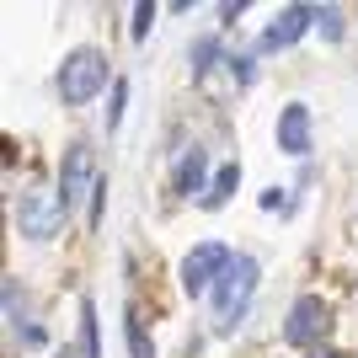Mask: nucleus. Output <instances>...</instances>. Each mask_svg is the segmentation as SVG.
<instances>
[{
    "mask_svg": "<svg viewBox=\"0 0 358 358\" xmlns=\"http://www.w3.org/2000/svg\"><path fill=\"white\" fill-rule=\"evenodd\" d=\"M257 257H236L230 268H224V278L214 284V315H220V327H236L241 315H246V305H252L257 294Z\"/></svg>",
    "mask_w": 358,
    "mask_h": 358,
    "instance_id": "nucleus-1",
    "label": "nucleus"
},
{
    "mask_svg": "<svg viewBox=\"0 0 358 358\" xmlns=\"http://www.w3.org/2000/svg\"><path fill=\"white\" fill-rule=\"evenodd\" d=\"M102 86H107V59L96 54V48H75V54H64V64H59V96L70 107H86Z\"/></svg>",
    "mask_w": 358,
    "mask_h": 358,
    "instance_id": "nucleus-2",
    "label": "nucleus"
},
{
    "mask_svg": "<svg viewBox=\"0 0 358 358\" xmlns=\"http://www.w3.org/2000/svg\"><path fill=\"white\" fill-rule=\"evenodd\" d=\"M64 224V198L54 193V187H32V193H22V203H16V230L27 241H54Z\"/></svg>",
    "mask_w": 358,
    "mask_h": 358,
    "instance_id": "nucleus-3",
    "label": "nucleus"
},
{
    "mask_svg": "<svg viewBox=\"0 0 358 358\" xmlns=\"http://www.w3.org/2000/svg\"><path fill=\"white\" fill-rule=\"evenodd\" d=\"M236 257H230V246H220V241H203V246H193V252L182 257V289L187 294H214V284L224 278V268H230Z\"/></svg>",
    "mask_w": 358,
    "mask_h": 358,
    "instance_id": "nucleus-4",
    "label": "nucleus"
},
{
    "mask_svg": "<svg viewBox=\"0 0 358 358\" xmlns=\"http://www.w3.org/2000/svg\"><path fill=\"white\" fill-rule=\"evenodd\" d=\"M96 155H91V145H80L75 139L70 150H64V166H59V198H64V209H70L75 198H86V193H96Z\"/></svg>",
    "mask_w": 358,
    "mask_h": 358,
    "instance_id": "nucleus-5",
    "label": "nucleus"
},
{
    "mask_svg": "<svg viewBox=\"0 0 358 358\" xmlns=\"http://www.w3.org/2000/svg\"><path fill=\"white\" fill-rule=\"evenodd\" d=\"M327 321H331L327 299H321V294H299V299H294V310H289V321H284V343H294V348L321 343Z\"/></svg>",
    "mask_w": 358,
    "mask_h": 358,
    "instance_id": "nucleus-6",
    "label": "nucleus"
},
{
    "mask_svg": "<svg viewBox=\"0 0 358 358\" xmlns=\"http://www.w3.org/2000/svg\"><path fill=\"white\" fill-rule=\"evenodd\" d=\"M315 22V6H284V11L273 16L268 27H262V48L268 54H278V48H294L299 38H305V27Z\"/></svg>",
    "mask_w": 358,
    "mask_h": 358,
    "instance_id": "nucleus-7",
    "label": "nucleus"
},
{
    "mask_svg": "<svg viewBox=\"0 0 358 358\" xmlns=\"http://www.w3.org/2000/svg\"><path fill=\"white\" fill-rule=\"evenodd\" d=\"M278 150L284 155H305L310 150V107L305 102H289L278 113Z\"/></svg>",
    "mask_w": 358,
    "mask_h": 358,
    "instance_id": "nucleus-8",
    "label": "nucleus"
},
{
    "mask_svg": "<svg viewBox=\"0 0 358 358\" xmlns=\"http://www.w3.org/2000/svg\"><path fill=\"white\" fill-rule=\"evenodd\" d=\"M203 171H209V155H203V150H182V161H177V193H209V187H203Z\"/></svg>",
    "mask_w": 358,
    "mask_h": 358,
    "instance_id": "nucleus-9",
    "label": "nucleus"
},
{
    "mask_svg": "<svg viewBox=\"0 0 358 358\" xmlns=\"http://www.w3.org/2000/svg\"><path fill=\"white\" fill-rule=\"evenodd\" d=\"M236 187H241V166L230 161V166H220V171L209 177V193H203V209H224Z\"/></svg>",
    "mask_w": 358,
    "mask_h": 358,
    "instance_id": "nucleus-10",
    "label": "nucleus"
},
{
    "mask_svg": "<svg viewBox=\"0 0 358 358\" xmlns=\"http://www.w3.org/2000/svg\"><path fill=\"white\" fill-rule=\"evenodd\" d=\"M80 353L86 358H102V337H96V305L80 299Z\"/></svg>",
    "mask_w": 358,
    "mask_h": 358,
    "instance_id": "nucleus-11",
    "label": "nucleus"
},
{
    "mask_svg": "<svg viewBox=\"0 0 358 358\" xmlns=\"http://www.w3.org/2000/svg\"><path fill=\"white\" fill-rule=\"evenodd\" d=\"M214 59H220V38H198L193 54H187V70H193V80H203V75L214 70Z\"/></svg>",
    "mask_w": 358,
    "mask_h": 358,
    "instance_id": "nucleus-12",
    "label": "nucleus"
},
{
    "mask_svg": "<svg viewBox=\"0 0 358 358\" xmlns=\"http://www.w3.org/2000/svg\"><path fill=\"white\" fill-rule=\"evenodd\" d=\"M315 27H321V38L337 43V38H343V11H337V6H315Z\"/></svg>",
    "mask_w": 358,
    "mask_h": 358,
    "instance_id": "nucleus-13",
    "label": "nucleus"
},
{
    "mask_svg": "<svg viewBox=\"0 0 358 358\" xmlns=\"http://www.w3.org/2000/svg\"><path fill=\"white\" fill-rule=\"evenodd\" d=\"M155 11H161L155 0H139V6H134V38H139V43H145L150 27H155Z\"/></svg>",
    "mask_w": 358,
    "mask_h": 358,
    "instance_id": "nucleus-14",
    "label": "nucleus"
},
{
    "mask_svg": "<svg viewBox=\"0 0 358 358\" xmlns=\"http://www.w3.org/2000/svg\"><path fill=\"white\" fill-rule=\"evenodd\" d=\"M123 102H129V80H113V107H107V129H118Z\"/></svg>",
    "mask_w": 358,
    "mask_h": 358,
    "instance_id": "nucleus-15",
    "label": "nucleus"
},
{
    "mask_svg": "<svg viewBox=\"0 0 358 358\" xmlns=\"http://www.w3.org/2000/svg\"><path fill=\"white\" fill-rule=\"evenodd\" d=\"M129 353H134V358H155V348L145 343V331H139L134 315H129Z\"/></svg>",
    "mask_w": 358,
    "mask_h": 358,
    "instance_id": "nucleus-16",
    "label": "nucleus"
},
{
    "mask_svg": "<svg viewBox=\"0 0 358 358\" xmlns=\"http://www.w3.org/2000/svg\"><path fill=\"white\" fill-rule=\"evenodd\" d=\"M230 75H236V86H252V59H246V54H230Z\"/></svg>",
    "mask_w": 358,
    "mask_h": 358,
    "instance_id": "nucleus-17",
    "label": "nucleus"
},
{
    "mask_svg": "<svg viewBox=\"0 0 358 358\" xmlns=\"http://www.w3.org/2000/svg\"><path fill=\"white\" fill-rule=\"evenodd\" d=\"M102 209H107V177L96 182V193H91V230L102 224Z\"/></svg>",
    "mask_w": 358,
    "mask_h": 358,
    "instance_id": "nucleus-18",
    "label": "nucleus"
},
{
    "mask_svg": "<svg viewBox=\"0 0 358 358\" xmlns=\"http://www.w3.org/2000/svg\"><path fill=\"white\" fill-rule=\"evenodd\" d=\"M241 11H246V0H224V6H220V16H224V22H236Z\"/></svg>",
    "mask_w": 358,
    "mask_h": 358,
    "instance_id": "nucleus-19",
    "label": "nucleus"
},
{
    "mask_svg": "<svg viewBox=\"0 0 358 358\" xmlns=\"http://www.w3.org/2000/svg\"><path fill=\"white\" fill-rule=\"evenodd\" d=\"M284 203H289V198L278 193V187H268V193H262V209H284Z\"/></svg>",
    "mask_w": 358,
    "mask_h": 358,
    "instance_id": "nucleus-20",
    "label": "nucleus"
},
{
    "mask_svg": "<svg viewBox=\"0 0 358 358\" xmlns=\"http://www.w3.org/2000/svg\"><path fill=\"white\" fill-rule=\"evenodd\" d=\"M310 358H337V348H310Z\"/></svg>",
    "mask_w": 358,
    "mask_h": 358,
    "instance_id": "nucleus-21",
    "label": "nucleus"
},
{
    "mask_svg": "<svg viewBox=\"0 0 358 358\" xmlns=\"http://www.w3.org/2000/svg\"><path fill=\"white\" fill-rule=\"evenodd\" d=\"M59 358H70V348H64V353H59Z\"/></svg>",
    "mask_w": 358,
    "mask_h": 358,
    "instance_id": "nucleus-22",
    "label": "nucleus"
}]
</instances>
